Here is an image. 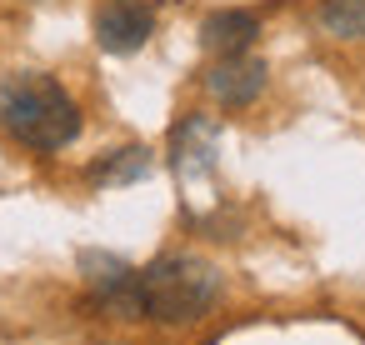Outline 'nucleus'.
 <instances>
[{"label": "nucleus", "mask_w": 365, "mask_h": 345, "mask_svg": "<svg viewBox=\"0 0 365 345\" xmlns=\"http://www.w3.org/2000/svg\"><path fill=\"white\" fill-rule=\"evenodd\" d=\"M0 125L11 140H21L26 150H66L81 135V110L66 96L61 81L41 76V71H21L0 86Z\"/></svg>", "instance_id": "1"}, {"label": "nucleus", "mask_w": 365, "mask_h": 345, "mask_svg": "<svg viewBox=\"0 0 365 345\" xmlns=\"http://www.w3.org/2000/svg\"><path fill=\"white\" fill-rule=\"evenodd\" d=\"M220 295V275L200 255H160L140 270V320L190 325L200 320Z\"/></svg>", "instance_id": "2"}, {"label": "nucleus", "mask_w": 365, "mask_h": 345, "mask_svg": "<svg viewBox=\"0 0 365 345\" xmlns=\"http://www.w3.org/2000/svg\"><path fill=\"white\" fill-rule=\"evenodd\" d=\"M205 91L220 105H250L265 91V61H255L250 51L245 56H215V66L205 76Z\"/></svg>", "instance_id": "5"}, {"label": "nucleus", "mask_w": 365, "mask_h": 345, "mask_svg": "<svg viewBox=\"0 0 365 345\" xmlns=\"http://www.w3.org/2000/svg\"><path fill=\"white\" fill-rule=\"evenodd\" d=\"M140 175H150V150L145 145L110 150L101 165H91V180H101V185H125V180H140Z\"/></svg>", "instance_id": "7"}, {"label": "nucleus", "mask_w": 365, "mask_h": 345, "mask_svg": "<svg viewBox=\"0 0 365 345\" xmlns=\"http://www.w3.org/2000/svg\"><path fill=\"white\" fill-rule=\"evenodd\" d=\"M155 36V11L145 0H106L96 11V46L110 56H135Z\"/></svg>", "instance_id": "4"}, {"label": "nucleus", "mask_w": 365, "mask_h": 345, "mask_svg": "<svg viewBox=\"0 0 365 345\" xmlns=\"http://www.w3.org/2000/svg\"><path fill=\"white\" fill-rule=\"evenodd\" d=\"M320 26L330 36H340V41H360L365 36V0H325Z\"/></svg>", "instance_id": "8"}, {"label": "nucleus", "mask_w": 365, "mask_h": 345, "mask_svg": "<svg viewBox=\"0 0 365 345\" xmlns=\"http://www.w3.org/2000/svg\"><path fill=\"white\" fill-rule=\"evenodd\" d=\"M260 36V21L250 11H215L205 26H200V46L210 56H245Z\"/></svg>", "instance_id": "6"}, {"label": "nucleus", "mask_w": 365, "mask_h": 345, "mask_svg": "<svg viewBox=\"0 0 365 345\" xmlns=\"http://www.w3.org/2000/svg\"><path fill=\"white\" fill-rule=\"evenodd\" d=\"M81 275H86V290L96 305H106L120 320H140V270H130L125 260H115L106 250H86Z\"/></svg>", "instance_id": "3"}]
</instances>
